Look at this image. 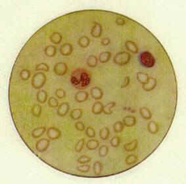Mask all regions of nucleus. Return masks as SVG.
<instances>
[{
  "label": "nucleus",
  "mask_w": 186,
  "mask_h": 184,
  "mask_svg": "<svg viewBox=\"0 0 186 184\" xmlns=\"http://www.w3.org/2000/svg\"><path fill=\"white\" fill-rule=\"evenodd\" d=\"M140 64L145 68H151L156 63L154 56L149 51H143L139 56Z\"/></svg>",
  "instance_id": "f257e3e1"
},
{
  "label": "nucleus",
  "mask_w": 186,
  "mask_h": 184,
  "mask_svg": "<svg viewBox=\"0 0 186 184\" xmlns=\"http://www.w3.org/2000/svg\"><path fill=\"white\" fill-rule=\"evenodd\" d=\"M47 77L43 72H37L32 76L31 84L32 86L36 90H40L45 85Z\"/></svg>",
  "instance_id": "f03ea898"
},
{
  "label": "nucleus",
  "mask_w": 186,
  "mask_h": 184,
  "mask_svg": "<svg viewBox=\"0 0 186 184\" xmlns=\"http://www.w3.org/2000/svg\"><path fill=\"white\" fill-rule=\"evenodd\" d=\"M131 59V55L128 52L122 51L117 53L113 58V61L116 65L119 66H124L128 64Z\"/></svg>",
  "instance_id": "7ed1b4c3"
},
{
  "label": "nucleus",
  "mask_w": 186,
  "mask_h": 184,
  "mask_svg": "<svg viewBox=\"0 0 186 184\" xmlns=\"http://www.w3.org/2000/svg\"><path fill=\"white\" fill-rule=\"evenodd\" d=\"M53 71L56 75L59 76H63L67 72L68 66L65 62H59L55 65L53 67Z\"/></svg>",
  "instance_id": "20e7f679"
},
{
  "label": "nucleus",
  "mask_w": 186,
  "mask_h": 184,
  "mask_svg": "<svg viewBox=\"0 0 186 184\" xmlns=\"http://www.w3.org/2000/svg\"><path fill=\"white\" fill-rule=\"evenodd\" d=\"M50 141L49 140L42 138L41 140H39L36 144V149L38 153H44L48 150L49 146Z\"/></svg>",
  "instance_id": "39448f33"
},
{
  "label": "nucleus",
  "mask_w": 186,
  "mask_h": 184,
  "mask_svg": "<svg viewBox=\"0 0 186 184\" xmlns=\"http://www.w3.org/2000/svg\"><path fill=\"white\" fill-rule=\"evenodd\" d=\"M47 136L51 140H56L61 136V131L57 128L51 127L47 130Z\"/></svg>",
  "instance_id": "423d86ee"
},
{
  "label": "nucleus",
  "mask_w": 186,
  "mask_h": 184,
  "mask_svg": "<svg viewBox=\"0 0 186 184\" xmlns=\"http://www.w3.org/2000/svg\"><path fill=\"white\" fill-rule=\"evenodd\" d=\"M156 85H157V80L155 78L151 77L149 78L148 82L146 84L142 85V88L144 91L149 92L153 90L156 88Z\"/></svg>",
  "instance_id": "0eeeda50"
},
{
  "label": "nucleus",
  "mask_w": 186,
  "mask_h": 184,
  "mask_svg": "<svg viewBox=\"0 0 186 184\" xmlns=\"http://www.w3.org/2000/svg\"><path fill=\"white\" fill-rule=\"evenodd\" d=\"M94 26H93L91 30V35L92 37H94L95 38H100L102 34V26L101 24L98 22H95L94 23Z\"/></svg>",
  "instance_id": "6e6552de"
},
{
  "label": "nucleus",
  "mask_w": 186,
  "mask_h": 184,
  "mask_svg": "<svg viewBox=\"0 0 186 184\" xmlns=\"http://www.w3.org/2000/svg\"><path fill=\"white\" fill-rule=\"evenodd\" d=\"M73 46L71 44L66 43L62 45L60 48V53L63 56H69L73 52Z\"/></svg>",
  "instance_id": "1a4fd4ad"
},
{
  "label": "nucleus",
  "mask_w": 186,
  "mask_h": 184,
  "mask_svg": "<svg viewBox=\"0 0 186 184\" xmlns=\"http://www.w3.org/2000/svg\"><path fill=\"white\" fill-rule=\"evenodd\" d=\"M70 106L68 103L63 102L57 108V114L59 117H65L68 113Z\"/></svg>",
  "instance_id": "9d476101"
},
{
  "label": "nucleus",
  "mask_w": 186,
  "mask_h": 184,
  "mask_svg": "<svg viewBox=\"0 0 186 184\" xmlns=\"http://www.w3.org/2000/svg\"><path fill=\"white\" fill-rule=\"evenodd\" d=\"M88 97H89V94L88 92H86L85 91H80L75 94L74 99L77 103H84L86 101L88 100Z\"/></svg>",
  "instance_id": "9b49d317"
},
{
  "label": "nucleus",
  "mask_w": 186,
  "mask_h": 184,
  "mask_svg": "<svg viewBox=\"0 0 186 184\" xmlns=\"http://www.w3.org/2000/svg\"><path fill=\"white\" fill-rule=\"evenodd\" d=\"M90 94L93 98L95 100H100L102 99L103 96V90L100 88L97 87V86H95V87H94L91 89Z\"/></svg>",
  "instance_id": "f8f14e48"
},
{
  "label": "nucleus",
  "mask_w": 186,
  "mask_h": 184,
  "mask_svg": "<svg viewBox=\"0 0 186 184\" xmlns=\"http://www.w3.org/2000/svg\"><path fill=\"white\" fill-rule=\"evenodd\" d=\"M48 98V93L46 91L44 90H39L36 94V99L38 103H41V104H44V103L47 101Z\"/></svg>",
  "instance_id": "ddd939ff"
},
{
  "label": "nucleus",
  "mask_w": 186,
  "mask_h": 184,
  "mask_svg": "<svg viewBox=\"0 0 186 184\" xmlns=\"http://www.w3.org/2000/svg\"><path fill=\"white\" fill-rule=\"evenodd\" d=\"M136 117L130 116V115H128L123 118V122L124 126L127 127H133L136 124Z\"/></svg>",
  "instance_id": "4468645a"
},
{
  "label": "nucleus",
  "mask_w": 186,
  "mask_h": 184,
  "mask_svg": "<svg viewBox=\"0 0 186 184\" xmlns=\"http://www.w3.org/2000/svg\"><path fill=\"white\" fill-rule=\"evenodd\" d=\"M125 47L126 49L130 51V53L136 54L138 53V47L135 42H133L130 40H127L125 42Z\"/></svg>",
  "instance_id": "2eb2a0df"
},
{
  "label": "nucleus",
  "mask_w": 186,
  "mask_h": 184,
  "mask_svg": "<svg viewBox=\"0 0 186 184\" xmlns=\"http://www.w3.org/2000/svg\"><path fill=\"white\" fill-rule=\"evenodd\" d=\"M159 130V125L155 121H153V120H151V121H150L147 124V130L150 134H151L153 135L156 134L158 133Z\"/></svg>",
  "instance_id": "dca6fc26"
},
{
  "label": "nucleus",
  "mask_w": 186,
  "mask_h": 184,
  "mask_svg": "<svg viewBox=\"0 0 186 184\" xmlns=\"http://www.w3.org/2000/svg\"><path fill=\"white\" fill-rule=\"evenodd\" d=\"M49 39L51 43H53L55 45H58L62 42L63 36L59 32H55L51 34Z\"/></svg>",
  "instance_id": "f3484780"
},
{
  "label": "nucleus",
  "mask_w": 186,
  "mask_h": 184,
  "mask_svg": "<svg viewBox=\"0 0 186 184\" xmlns=\"http://www.w3.org/2000/svg\"><path fill=\"white\" fill-rule=\"evenodd\" d=\"M103 107L104 106L102 104L101 102H100V101L95 102L92 106V108H91L92 113L95 115H98V114H101L103 113Z\"/></svg>",
  "instance_id": "a211bd4d"
},
{
  "label": "nucleus",
  "mask_w": 186,
  "mask_h": 184,
  "mask_svg": "<svg viewBox=\"0 0 186 184\" xmlns=\"http://www.w3.org/2000/svg\"><path fill=\"white\" fill-rule=\"evenodd\" d=\"M138 145V141L137 140H133L132 141L124 145V149L126 152H132L135 151Z\"/></svg>",
  "instance_id": "6ab92c4d"
},
{
  "label": "nucleus",
  "mask_w": 186,
  "mask_h": 184,
  "mask_svg": "<svg viewBox=\"0 0 186 184\" xmlns=\"http://www.w3.org/2000/svg\"><path fill=\"white\" fill-rule=\"evenodd\" d=\"M136 78L139 83L142 84V85L146 84L148 82V80L149 78L148 74L144 73L142 72H137L136 73Z\"/></svg>",
  "instance_id": "aec40b11"
},
{
  "label": "nucleus",
  "mask_w": 186,
  "mask_h": 184,
  "mask_svg": "<svg viewBox=\"0 0 186 184\" xmlns=\"http://www.w3.org/2000/svg\"><path fill=\"white\" fill-rule=\"evenodd\" d=\"M45 55L48 57H53L57 53V48L55 45H49L45 48L44 50Z\"/></svg>",
  "instance_id": "412c9836"
},
{
  "label": "nucleus",
  "mask_w": 186,
  "mask_h": 184,
  "mask_svg": "<svg viewBox=\"0 0 186 184\" xmlns=\"http://www.w3.org/2000/svg\"><path fill=\"white\" fill-rule=\"evenodd\" d=\"M139 113H140L142 117L145 120H150L153 116L151 112L147 107H141L139 108Z\"/></svg>",
  "instance_id": "4be33fe9"
},
{
  "label": "nucleus",
  "mask_w": 186,
  "mask_h": 184,
  "mask_svg": "<svg viewBox=\"0 0 186 184\" xmlns=\"http://www.w3.org/2000/svg\"><path fill=\"white\" fill-rule=\"evenodd\" d=\"M87 65L90 68H95L98 64V59L95 55H91L87 59Z\"/></svg>",
  "instance_id": "5701e85b"
},
{
  "label": "nucleus",
  "mask_w": 186,
  "mask_h": 184,
  "mask_svg": "<svg viewBox=\"0 0 186 184\" xmlns=\"http://www.w3.org/2000/svg\"><path fill=\"white\" fill-rule=\"evenodd\" d=\"M111 57V53L110 51H103L99 56V61L101 63H107Z\"/></svg>",
  "instance_id": "b1692460"
},
{
  "label": "nucleus",
  "mask_w": 186,
  "mask_h": 184,
  "mask_svg": "<svg viewBox=\"0 0 186 184\" xmlns=\"http://www.w3.org/2000/svg\"><path fill=\"white\" fill-rule=\"evenodd\" d=\"M90 39L88 36H83L82 37H80L78 39V45L80 48H88L90 45Z\"/></svg>",
  "instance_id": "393cba45"
},
{
  "label": "nucleus",
  "mask_w": 186,
  "mask_h": 184,
  "mask_svg": "<svg viewBox=\"0 0 186 184\" xmlns=\"http://www.w3.org/2000/svg\"><path fill=\"white\" fill-rule=\"evenodd\" d=\"M46 131V128L45 127H39L37 128H35L32 131V136L34 139H38V138L41 137Z\"/></svg>",
  "instance_id": "a878e982"
},
{
  "label": "nucleus",
  "mask_w": 186,
  "mask_h": 184,
  "mask_svg": "<svg viewBox=\"0 0 186 184\" xmlns=\"http://www.w3.org/2000/svg\"><path fill=\"white\" fill-rule=\"evenodd\" d=\"M100 145V142L97 140H90L87 142L86 147L90 151H94L97 149Z\"/></svg>",
  "instance_id": "bb28decb"
},
{
  "label": "nucleus",
  "mask_w": 186,
  "mask_h": 184,
  "mask_svg": "<svg viewBox=\"0 0 186 184\" xmlns=\"http://www.w3.org/2000/svg\"><path fill=\"white\" fill-rule=\"evenodd\" d=\"M83 111L81 108H74L71 111V117L74 120H79L82 117Z\"/></svg>",
  "instance_id": "cd10ccee"
},
{
  "label": "nucleus",
  "mask_w": 186,
  "mask_h": 184,
  "mask_svg": "<svg viewBox=\"0 0 186 184\" xmlns=\"http://www.w3.org/2000/svg\"><path fill=\"white\" fill-rule=\"evenodd\" d=\"M116 106V103L110 102L103 107V113L106 115H110L113 113V108Z\"/></svg>",
  "instance_id": "c85d7f7f"
},
{
  "label": "nucleus",
  "mask_w": 186,
  "mask_h": 184,
  "mask_svg": "<svg viewBox=\"0 0 186 184\" xmlns=\"http://www.w3.org/2000/svg\"><path fill=\"white\" fill-rule=\"evenodd\" d=\"M42 107L39 104H34L31 108L32 114L35 117H40L42 114Z\"/></svg>",
  "instance_id": "c756f323"
},
{
  "label": "nucleus",
  "mask_w": 186,
  "mask_h": 184,
  "mask_svg": "<svg viewBox=\"0 0 186 184\" xmlns=\"http://www.w3.org/2000/svg\"><path fill=\"white\" fill-rule=\"evenodd\" d=\"M137 160L138 159L136 154H129L125 159V163L127 165L131 166L136 164Z\"/></svg>",
  "instance_id": "7c9ffc66"
},
{
  "label": "nucleus",
  "mask_w": 186,
  "mask_h": 184,
  "mask_svg": "<svg viewBox=\"0 0 186 184\" xmlns=\"http://www.w3.org/2000/svg\"><path fill=\"white\" fill-rule=\"evenodd\" d=\"M110 136V130L107 127H103L100 131V137L102 140H107Z\"/></svg>",
  "instance_id": "2f4dec72"
},
{
  "label": "nucleus",
  "mask_w": 186,
  "mask_h": 184,
  "mask_svg": "<svg viewBox=\"0 0 186 184\" xmlns=\"http://www.w3.org/2000/svg\"><path fill=\"white\" fill-rule=\"evenodd\" d=\"M102 170H103L102 164L100 162H99V161H96V162H95L94 164V166H93V170H94L95 175L100 176Z\"/></svg>",
  "instance_id": "473e14b6"
},
{
  "label": "nucleus",
  "mask_w": 186,
  "mask_h": 184,
  "mask_svg": "<svg viewBox=\"0 0 186 184\" xmlns=\"http://www.w3.org/2000/svg\"><path fill=\"white\" fill-rule=\"evenodd\" d=\"M31 72L30 71L28 70V69H23L19 74V76L21 79L23 81H27V80L30 78Z\"/></svg>",
  "instance_id": "72a5a7b5"
},
{
  "label": "nucleus",
  "mask_w": 186,
  "mask_h": 184,
  "mask_svg": "<svg viewBox=\"0 0 186 184\" xmlns=\"http://www.w3.org/2000/svg\"><path fill=\"white\" fill-rule=\"evenodd\" d=\"M124 128V125L123 122L117 121L113 125V130L116 133H121L123 131Z\"/></svg>",
  "instance_id": "f704fd0d"
},
{
  "label": "nucleus",
  "mask_w": 186,
  "mask_h": 184,
  "mask_svg": "<svg viewBox=\"0 0 186 184\" xmlns=\"http://www.w3.org/2000/svg\"><path fill=\"white\" fill-rule=\"evenodd\" d=\"M109 153V147L107 145H102L99 149L98 154L100 157H105Z\"/></svg>",
  "instance_id": "c9c22d12"
},
{
  "label": "nucleus",
  "mask_w": 186,
  "mask_h": 184,
  "mask_svg": "<svg viewBox=\"0 0 186 184\" xmlns=\"http://www.w3.org/2000/svg\"><path fill=\"white\" fill-rule=\"evenodd\" d=\"M49 70V67L48 64H46L45 62L40 63L36 66V71H44V72H48Z\"/></svg>",
  "instance_id": "e433bc0d"
},
{
  "label": "nucleus",
  "mask_w": 186,
  "mask_h": 184,
  "mask_svg": "<svg viewBox=\"0 0 186 184\" xmlns=\"http://www.w3.org/2000/svg\"><path fill=\"white\" fill-rule=\"evenodd\" d=\"M84 144H85V140L84 138H82V139H80L78 143H77V145H75V151L77 153H80L81 151H82V149L84 147Z\"/></svg>",
  "instance_id": "4c0bfd02"
},
{
  "label": "nucleus",
  "mask_w": 186,
  "mask_h": 184,
  "mask_svg": "<svg viewBox=\"0 0 186 184\" xmlns=\"http://www.w3.org/2000/svg\"><path fill=\"white\" fill-rule=\"evenodd\" d=\"M91 159L88 156H86V155H82L80 157H79L77 159V163L81 164H84L90 163L91 161Z\"/></svg>",
  "instance_id": "58836bf2"
},
{
  "label": "nucleus",
  "mask_w": 186,
  "mask_h": 184,
  "mask_svg": "<svg viewBox=\"0 0 186 184\" xmlns=\"http://www.w3.org/2000/svg\"><path fill=\"white\" fill-rule=\"evenodd\" d=\"M77 170L81 173H88L90 169V166L88 164H82L81 166H78L77 168Z\"/></svg>",
  "instance_id": "ea45409f"
},
{
  "label": "nucleus",
  "mask_w": 186,
  "mask_h": 184,
  "mask_svg": "<svg viewBox=\"0 0 186 184\" xmlns=\"http://www.w3.org/2000/svg\"><path fill=\"white\" fill-rule=\"evenodd\" d=\"M48 105L50 108H57L59 105V103L55 97H51L48 99Z\"/></svg>",
  "instance_id": "a19ab883"
},
{
  "label": "nucleus",
  "mask_w": 186,
  "mask_h": 184,
  "mask_svg": "<svg viewBox=\"0 0 186 184\" xmlns=\"http://www.w3.org/2000/svg\"><path fill=\"white\" fill-rule=\"evenodd\" d=\"M110 145L113 147H118L120 143V138L119 136L113 137L110 141Z\"/></svg>",
  "instance_id": "79ce46f5"
},
{
  "label": "nucleus",
  "mask_w": 186,
  "mask_h": 184,
  "mask_svg": "<svg viewBox=\"0 0 186 184\" xmlns=\"http://www.w3.org/2000/svg\"><path fill=\"white\" fill-rule=\"evenodd\" d=\"M55 95L59 99H63L66 97V91L62 88H59L55 91Z\"/></svg>",
  "instance_id": "37998d69"
},
{
  "label": "nucleus",
  "mask_w": 186,
  "mask_h": 184,
  "mask_svg": "<svg viewBox=\"0 0 186 184\" xmlns=\"http://www.w3.org/2000/svg\"><path fill=\"white\" fill-rule=\"evenodd\" d=\"M86 134L90 138H94L95 136V131L94 129V128L91 127V126H88V127L86 128Z\"/></svg>",
  "instance_id": "c03bdc74"
},
{
  "label": "nucleus",
  "mask_w": 186,
  "mask_h": 184,
  "mask_svg": "<svg viewBox=\"0 0 186 184\" xmlns=\"http://www.w3.org/2000/svg\"><path fill=\"white\" fill-rule=\"evenodd\" d=\"M75 128L80 131H83L85 130V125L82 122H77L75 123Z\"/></svg>",
  "instance_id": "a18cd8bd"
},
{
  "label": "nucleus",
  "mask_w": 186,
  "mask_h": 184,
  "mask_svg": "<svg viewBox=\"0 0 186 184\" xmlns=\"http://www.w3.org/2000/svg\"><path fill=\"white\" fill-rule=\"evenodd\" d=\"M130 83V76H126L124 78L123 83L121 84V88H125Z\"/></svg>",
  "instance_id": "49530a36"
},
{
  "label": "nucleus",
  "mask_w": 186,
  "mask_h": 184,
  "mask_svg": "<svg viewBox=\"0 0 186 184\" xmlns=\"http://www.w3.org/2000/svg\"><path fill=\"white\" fill-rule=\"evenodd\" d=\"M115 22L119 26H123L126 24V20L123 17H117L115 21Z\"/></svg>",
  "instance_id": "de8ad7c7"
},
{
  "label": "nucleus",
  "mask_w": 186,
  "mask_h": 184,
  "mask_svg": "<svg viewBox=\"0 0 186 184\" xmlns=\"http://www.w3.org/2000/svg\"><path fill=\"white\" fill-rule=\"evenodd\" d=\"M101 45H103V46H107L108 45H109V44L110 43V38H103L101 39Z\"/></svg>",
  "instance_id": "09e8293b"
}]
</instances>
